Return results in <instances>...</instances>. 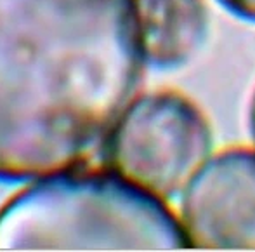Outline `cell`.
<instances>
[{
    "label": "cell",
    "mask_w": 255,
    "mask_h": 252,
    "mask_svg": "<svg viewBox=\"0 0 255 252\" xmlns=\"http://www.w3.org/2000/svg\"><path fill=\"white\" fill-rule=\"evenodd\" d=\"M146 64L137 0H0V179L87 164Z\"/></svg>",
    "instance_id": "6da1fadb"
},
{
    "label": "cell",
    "mask_w": 255,
    "mask_h": 252,
    "mask_svg": "<svg viewBox=\"0 0 255 252\" xmlns=\"http://www.w3.org/2000/svg\"><path fill=\"white\" fill-rule=\"evenodd\" d=\"M189 249L181 219L104 165L33 179L0 207V251Z\"/></svg>",
    "instance_id": "7a4b0ae2"
},
{
    "label": "cell",
    "mask_w": 255,
    "mask_h": 252,
    "mask_svg": "<svg viewBox=\"0 0 255 252\" xmlns=\"http://www.w3.org/2000/svg\"><path fill=\"white\" fill-rule=\"evenodd\" d=\"M210 151L203 111L181 92L156 91L128 104L101 153L108 169L167 200L184 192Z\"/></svg>",
    "instance_id": "3957f363"
},
{
    "label": "cell",
    "mask_w": 255,
    "mask_h": 252,
    "mask_svg": "<svg viewBox=\"0 0 255 252\" xmlns=\"http://www.w3.org/2000/svg\"><path fill=\"white\" fill-rule=\"evenodd\" d=\"M189 247L255 251V150L229 148L203 164L184 190Z\"/></svg>",
    "instance_id": "277c9868"
},
{
    "label": "cell",
    "mask_w": 255,
    "mask_h": 252,
    "mask_svg": "<svg viewBox=\"0 0 255 252\" xmlns=\"http://www.w3.org/2000/svg\"><path fill=\"white\" fill-rule=\"evenodd\" d=\"M146 63L177 70L193 59L208 35L203 0H137Z\"/></svg>",
    "instance_id": "5b68a950"
},
{
    "label": "cell",
    "mask_w": 255,
    "mask_h": 252,
    "mask_svg": "<svg viewBox=\"0 0 255 252\" xmlns=\"http://www.w3.org/2000/svg\"><path fill=\"white\" fill-rule=\"evenodd\" d=\"M217 2L235 16L255 23V0H217Z\"/></svg>",
    "instance_id": "8992f818"
},
{
    "label": "cell",
    "mask_w": 255,
    "mask_h": 252,
    "mask_svg": "<svg viewBox=\"0 0 255 252\" xmlns=\"http://www.w3.org/2000/svg\"><path fill=\"white\" fill-rule=\"evenodd\" d=\"M250 131H252V136L255 139V92L252 98V106H250Z\"/></svg>",
    "instance_id": "52a82bcc"
}]
</instances>
